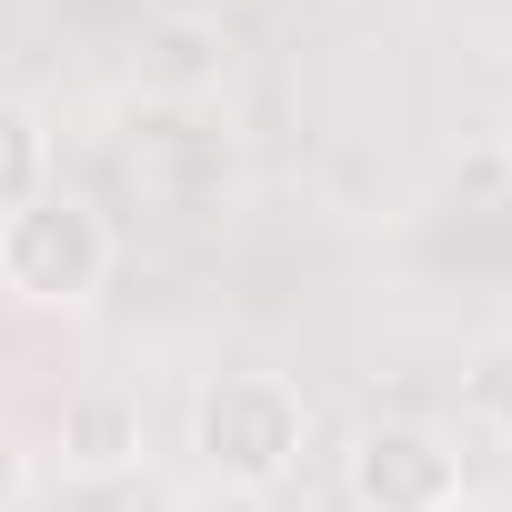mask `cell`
I'll list each match as a JSON object with an SVG mask.
<instances>
[{"instance_id":"obj_4","label":"cell","mask_w":512,"mask_h":512,"mask_svg":"<svg viewBox=\"0 0 512 512\" xmlns=\"http://www.w3.org/2000/svg\"><path fill=\"white\" fill-rule=\"evenodd\" d=\"M141 452H151V412H141L131 382H81V392H61V412H51V462H61L71 482H121V472H141Z\"/></svg>"},{"instance_id":"obj_6","label":"cell","mask_w":512,"mask_h":512,"mask_svg":"<svg viewBox=\"0 0 512 512\" xmlns=\"http://www.w3.org/2000/svg\"><path fill=\"white\" fill-rule=\"evenodd\" d=\"M462 422L482 442H512V332H482L462 352Z\"/></svg>"},{"instance_id":"obj_8","label":"cell","mask_w":512,"mask_h":512,"mask_svg":"<svg viewBox=\"0 0 512 512\" xmlns=\"http://www.w3.org/2000/svg\"><path fill=\"white\" fill-rule=\"evenodd\" d=\"M21 492H31V462H21L11 432H0V512H21Z\"/></svg>"},{"instance_id":"obj_3","label":"cell","mask_w":512,"mask_h":512,"mask_svg":"<svg viewBox=\"0 0 512 512\" xmlns=\"http://www.w3.org/2000/svg\"><path fill=\"white\" fill-rule=\"evenodd\" d=\"M342 492H352V512H452L462 502V452L432 422H372L342 452Z\"/></svg>"},{"instance_id":"obj_2","label":"cell","mask_w":512,"mask_h":512,"mask_svg":"<svg viewBox=\"0 0 512 512\" xmlns=\"http://www.w3.org/2000/svg\"><path fill=\"white\" fill-rule=\"evenodd\" d=\"M111 262H121L111 221H101L81 191H61V181H51L41 201H21V211H0V292L31 302V312H81V302H101Z\"/></svg>"},{"instance_id":"obj_9","label":"cell","mask_w":512,"mask_h":512,"mask_svg":"<svg viewBox=\"0 0 512 512\" xmlns=\"http://www.w3.org/2000/svg\"><path fill=\"white\" fill-rule=\"evenodd\" d=\"M502 171H512V131H502Z\"/></svg>"},{"instance_id":"obj_7","label":"cell","mask_w":512,"mask_h":512,"mask_svg":"<svg viewBox=\"0 0 512 512\" xmlns=\"http://www.w3.org/2000/svg\"><path fill=\"white\" fill-rule=\"evenodd\" d=\"M171 512H272V502H262V492H231V482H191Z\"/></svg>"},{"instance_id":"obj_1","label":"cell","mask_w":512,"mask_h":512,"mask_svg":"<svg viewBox=\"0 0 512 512\" xmlns=\"http://www.w3.org/2000/svg\"><path fill=\"white\" fill-rule=\"evenodd\" d=\"M191 452H201V482H231V492L272 502L312 452V402L282 372H221L191 402Z\"/></svg>"},{"instance_id":"obj_5","label":"cell","mask_w":512,"mask_h":512,"mask_svg":"<svg viewBox=\"0 0 512 512\" xmlns=\"http://www.w3.org/2000/svg\"><path fill=\"white\" fill-rule=\"evenodd\" d=\"M41 191H51V131H41L31 101L0 91V211H21V201H41Z\"/></svg>"}]
</instances>
